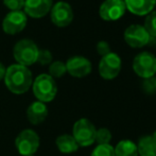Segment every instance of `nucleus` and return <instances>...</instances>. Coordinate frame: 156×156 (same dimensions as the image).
<instances>
[{
	"instance_id": "obj_1",
	"label": "nucleus",
	"mask_w": 156,
	"mask_h": 156,
	"mask_svg": "<svg viewBox=\"0 0 156 156\" xmlns=\"http://www.w3.org/2000/svg\"><path fill=\"white\" fill-rule=\"evenodd\" d=\"M5 86L11 93L15 94H23L27 93L32 86V72L26 66L13 64L6 68L4 76Z\"/></svg>"
},
{
	"instance_id": "obj_2",
	"label": "nucleus",
	"mask_w": 156,
	"mask_h": 156,
	"mask_svg": "<svg viewBox=\"0 0 156 156\" xmlns=\"http://www.w3.org/2000/svg\"><path fill=\"white\" fill-rule=\"evenodd\" d=\"M32 90L37 101L43 103L51 102L58 94V85L49 74H39L32 83Z\"/></svg>"
},
{
	"instance_id": "obj_3",
	"label": "nucleus",
	"mask_w": 156,
	"mask_h": 156,
	"mask_svg": "<svg viewBox=\"0 0 156 156\" xmlns=\"http://www.w3.org/2000/svg\"><path fill=\"white\" fill-rule=\"evenodd\" d=\"M38 50L37 45L31 39H21L14 46L13 55L17 64L28 67L36 63Z\"/></svg>"
},
{
	"instance_id": "obj_4",
	"label": "nucleus",
	"mask_w": 156,
	"mask_h": 156,
	"mask_svg": "<svg viewBox=\"0 0 156 156\" xmlns=\"http://www.w3.org/2000/svg\"><path fill=\"white\" fill-rule=\"evenodd\" d=\"M97 129L94 124L87 118L76 120L72 127V136L79 147H89L94 144Z\"/></svg>"
},
{
	"instance_id": "obj_5",
	"label": "nucleus",
	"mask_w": 156,
	"mask_h": 156,
	"mask_svg": "<svg viewBox=\"0 0 156 156\" xmlns=\"http://www.w3.org/2000/svg\"><path fill=\"white\" fill-rule=\"evenodd\" d=\"M41 144L38 134L31 129H23L15 139V147L20 155H34Z\"/></svg>"
},
{
	"instance_id": "obj_6",
	"label": "nucleus",
	"mask_w": 156,
	"mask_h": 156,
	"mask_svg": "<svg viewBox=\"0 0 156 156\" xmlns=\"http://www.w3.org/2000/svg\"><path fill=\"white\" fill-rule=\"evenodd\" d=\"M133 70L142 79L153 78L156 74V56L149 51L138 53L133 60Z\"/></svg>"
},
{
	"instance_id": "obj_7",
	"label": "nucleus",
	"mask_w": 156,
	"mask_h": 156,
	"mask_svg": "<svg viewBox=\"0 0 156 156\" xmlns=\"http://www.w3.org/2000/svg\"><path fill=\"white\" fill-rule=\"evenodd\" d=\"M121 66V58L117 53L111 52L101 58L99 63V73L104 80H113L120 73Z\"/></svg>"
},
{
	"instance_id": "obj_8",
	"label": "nucleus",
	"mask_w": 156,
	"mask_h": 156,
	"mask_svg": "<svg viewBox=\"0 0 156 156\" xmlns=\"http://www.w3.org/2000/svg\"><path fill=\"white\" fill-rule=\"evenodd\" d=\"M123 37L125 43L133 48L144 47L146 45L150 44L151 38H152L144 26L138 25V23L129 25L125 29Z\"/></svg>"
},
{
	"instance_id": "obj_9",
	"label": "nucleus",
	"mask_w": 156,
	"mask_h": 156,
	"mask_svg": "<svg viewBox=\"0 0 156 156\" xmlns=\"http://www.w3.org/2000/svg\"><path fill=\"white\" fill-rule=\"evenodd\" d=\"M125 11L124 0H104L99 8V15L103 20L114 21L121 18Z\"/></svg>"
},
{
	"instance_id": "obj_10",
	"label": "nucleus",
	"mask_w": 156,
	"mask_h": 156,
	"mask_svg": "<svg viewBox=\"0 0 156 156\" xmlns=\"http://www.w3.org/2000/svg\"><path fill=\"white\" fill-rule=\"evenodd\" d=\"M28 23L27 15L23 11H11L2 21V29L6 34L15 35L21 32Z\"/></svg>"
},
{
	"instance_id": "obj_11",
	"label": "nucleus",
	"mask_w": 156,
	"mask_h": 156,
	"mask_svg": "<svg viewBox=\"0 0 156 156\" xmlns=\"http://www.w3.org/2000/svg\"><path fill=\"white\" fill-rule=\"evenodd\" d=\"M51 20L56 27L64 28L69 26L73 20V11L69 3L58 1L52 6L50 11Z\"/></svg>"
},
{
	"instance_id": "obj_12",
	"label": "nucleus",
	"mask_w": 156,
	"mask_h": 156,
	"mask_svg": "<svg viewBox=\"0 0 156 156\" xmlns=\"http://www.w3.org/2000/svg\"><path fill=\"white\" fill-rule=\"evenodd\" d=\"M66 64L67 72L74 78H84L91 72V63L88 58L81 55L70 58Z\"/></svg>"
},
{
	"instance_id": "obj_13",
	"label": "nucleus",
	"mask_w": 156,
	"mask_h": 156,
	"mask_svg": "<svg viewBox=\"0 0 156 156\" xmlns=\"http://www.w3.org/2000/svg\"><path fill=\"white\" fill-rule=\"evenodd\" d=\"M53 0H25L23 12L32 18H41L51 11Z\"/></svg>"
},
{
	"instance_id": "obj_14",
	"label": "nucleus",
	"mask_w": 156,
	"mask_h": 156,
	"mask_svg": "<svg viewBox=\"0 0 156 156\" xmlns=\"http://www.w3.org/2000/svg\"><path fill=\"white\" fill-rule=\"evenodd\" d=\"M27 118L31 124L38 125L43 123L48 117V107L41 101L31 103L27 108Z\"/></svg>"
},
{
	"instance_id": "obj_15",
	"label": "nucleus",
	"mask_w": 156,
	"mask_h": 156,
	"mask_svg": "<svg viewBox=\"0 0 156 156\" xmlns=\"http://www.w3.org/2000/svg\"><path fill=\"white\" fill-rule=\"evenodd\" d=\"M126 9L137 16H147L156 5V0H124Z\"/></svg>"
},
{
	"instance_id": "obj_16",
	"label": "nucleus",
	"mask_w": 156,
	"mask_h": 156,
	"mask_svg": "<svg viewBox=\"0 0 156 156\" xmlns=\"http://www.w3.org/2000/svg\"><path fill=\"white\" fill-rule=\"evenodd\" d=\"M55 144L58 150L64 154H71L78 151L79 144H76L73 136L70 134H63L60 135L55 140Z\"/></svg>"
},
{
	"instance_id": "obj_17",
	"label": "nucleus",
	"mask_w": 156,
	"mask_h": 156,
	"mask_svg": "<svg viewBox=\"0 0 156 156\" xmlns=\"http://www.w3.org/2000/svg\"><path fill=\"white\" fill-rule=\"evenodd\" d=\"M136 146L139 156H156V142L151 135L140 137Z\"/></svg>"
},
{
	"instance_id": "obj_18",
	"label": "nucleus",
	"mask_w": 156,
	"mask_h": 156,
	"mask_svg": "<svg viewBox=\"0 0 156 156\" xmlns=\"http://www.w3.org/2000/svg\"><path fill=\"white\" fill-rule=\"evenodd\" d=\"M115 156H138L137 146L129 139L120 140L114 148Z\"/></svg>"
},
{
	"instance_id": "obj_19",
	"label": "nucleus",
	"mask_w": 156,
	"mask_h": 156,
	"mask_svg": "<svg viewBox=\"0 0 156 156\" xmlns=\"http://www.w3.org/2000/svg\"><path fill=\"white\" fill-rule=\"evenodd\" d=\"M67 72L66 69V64L61 62V61H55L51 63L49 66V76L53 79L55 78H62L64 74Z\"/></svg>"
},
{
	"instance_id": "obj_20",
	"label": "nucleus",
	"mask_w": 156,
	"mask_h": 156,
	"mask_svg": "<svg viewBox=\"0 0 156 156\" xmlns=\"http://www.w3.org/2000/svg\"><path fill=\"white\" fill-rule=\"evenodd\" d=\"M144 29L148 31L151 37H156V11H152L146 16L144 19Z\"/></svg>"
},
{
	"instance_id": "obj_21",
	"label": "nucleus",
	"mask_w": 156,
	"mask_h": 156,
	"mask_svg": "<svg viewBox=\"0 0 156 156\" xmlns=\"http://www.w3.org/2000/svg\"><path fill=\"white\" fill-rule=\"evenodd\" d=\"M112 140V133L107 127H100L97 129L96 132V140L98 144H109Z\"/></svg>"
},
{
	"instance_id": "obj_22",
	"label": "nucleus",
	"mask_w": 156,
	"mask_h": 156,
	"mask_svg": "<svg viewBox=\"0 0 156 156\" xmlns=\"http://www.w3.org/2000/svg\"><path fill=\"white\" fill-rule=\"evenodd\" d=\"M90 156H115L114 147L109 144H98L93 150Z\"/></svg>"
},
{
	"instance_id": "obj_23",
	"label": "nucleus",
	"mask_w": 156,
	"mask_h": 156,
	"mask_svg": "<svg viewBox=\"0 0 156 156\" xmlns=\"http://www.w3.org/2000/svg\"><path fill=\"white\" fill-rule=\"evenodd\" d=\"M141 88L147 94H153L156 91V85H155V78H148L144 79L141 83Z\"/></svg>"
},
{
	"instance_id": "obj_24",
	"label": "nucleus",
	"mask_w": 156,
	"mask_h": 156,
	"mask_svg": "<svg viewBox=\"0 0 156 156\" xmlns=\"http://www.w3.org/2000/svg\"><path fill=\"white\" fill-rule=\"evenodd\" d=\"M41 65H50L52 63V54L49 50L43 49L38 50V54H37V60Z\"/></svg>"
},
{
	"instance_id": "obj_25",
	"label": "nucleus",
	"mask_w": 156,
	"mask_h": 156,
	"mask_svg": "<svg viewBox=\"0 0 156 156\" xmlns=\"http://www.w3.org/2000/svg\"><path fill=\"white\" fill-rule=\"evenodd\" d=\"M3 3L11 11H21L25 5V0H3Z\"/></svg>"
},
{
	"instance_id": "obj_26",
	"label": "nucleus",
	"mask_w": 156,
	"mask_h": 156,
	"mask_svg": "<svg viewBox=\"0 0 156 156\" xmlns=\"http://www.w3.org/2000/svg\"><path fill=\"white\" fill-rule=\"evenodd\" d=\"M97 52L100 54L101 56H104L106 54L111 53V46L107 41H100L96 46Z\"/></svg>"
},
{
	"instance_id": "obj_27",
	"label": "nucleus",
	"mask_w": 156,
	"mask_h": 156,
	"mask_svg": "<svg viewBox=\"0 0 156 156\" xmlns=\"http://www.w3.org/2000/svg\"><path fill=\"white\" fill-rule=\"evenodd\" d=\"M5 71H6V68L4 67L3 64L0 62V81L4 79V76H5Z\"/></svg>"
},
{
	"instance_id": "obj_28",
	"label": "nucleus",
	"mask_w": 156,
	"mask_h": 156,
	"mask_svg": "<svg viewBox=\"0 0 156 156\" xmlns=\"http://www.w3.org/2000/svg\"><path fill=\"white\" fill-rule=\"evenodd\" d=\"M151 136H152V138H153V139L155 140V142H156V131H155L154 133H153V134H152V135H151Z\"/></svg>"
},
{
	"instance_id": "obj_29",
	"label": "nucleus",
	"mask_w": 156,
	"mask_h": 156,
	"mask_svg": "<svg viewBox=\"0 0 156 156\" xmlns=\"http://www.w3.org/2000/svg\"><path fill=\"white\" fill-rule=\"evenodd\" d=\"M155 85H156V78H155Z\"/></svg>"
},
{
	"instance_id": "obj_30",
	"label": "nucleus",
	"mask_w": 156,
	"mask_h": 156,
	"mask_svg": "<svg viewBox=\"0 0 156 156\" xmlns=\"http://www.w3.org/2000/svg\"><path fill=\"white\" fill-rule=\"evenodd\" d=\"M29 156H35V155H29Z\"/></svg>"
},
{
	"instance_id": "obj_31",
	"label": "nucleus",
	"mask_w": 156,
	"mask_h": 156,
	"mask_svg": "<svg viewBox=\"0 0 156 156\" xmlns=\"http://www.w3.org/2000/svg\"><path fill=\"white\" fill-rule=\"evenodd\" d=\"M155 38H156V37H155ZM155 44H156V41H155Z\"/></svg>"
}]
</instances>
